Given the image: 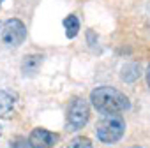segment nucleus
<instances>
[{"label": "nucleus", "mask_w": 150, "mask_h": 148, "mask_svg": "<svg viewBox=\"0 0 150 148\" xmlns=\"http://www.w3.org/2000/svg\"><path fill=\"white\" fill-rule=\"evenodd\" d=\"M90 102L97 111H101L104 115H118L131 108L127 95L113 87H99V88L92 90Z\"/></svg>", "instance_id": "nucleus-1"}, {"label": "nucleus", "mask_w": 150, "mask_h": 148, "mask_svg": "<svg viewBox=\"0 0 150 148\" xmlns=\"http://www.w3.org/2000/svg\"><path fill=\"white\" fill-rule=\"evenodd\" d=\"M124 132H125V122L120 115H104L96 127L97 137L106 144H113L118 139H122Z\"/></svg>", "instance_id": "nucleus-2"}, {"label": "nucleus", "mask_w": 150, "mask_h": 148, "mask_svg": "<svg viewBox=\"0 0 150 148\" xmlns=\"http://www.w3.org/2000/svg\"><path fill=\"white\" fill-rule=\"evenodd\" d=\"M27 39V27L21 20L11 18L2 25V42L9 49L20 48Z\"/></svg>", "instance_id": "nucleus-3"}, {"label": "nucleus", "mask_w": 150, "mask_h": 148, "mask_svg": "<svg viewBox=\"0 0 150 148\" xmlns=\"http://www.w3.org/2000/svg\"><path fill=\"white\" fill-rule=\"evenodd\" d=\"M90 118V106L85 99L74 97L69 109H67V129L69 130H80L87 125Z\"/></svg>", "instance_id": "nucleus-4"}, {"label": "nucleus", "mask_w": 150, "mask_h": 148, "mask_svg": "<svg viewBox=\"0 0 150 148\" xmlns=\"http://www.w3.org/2000/svg\"><path fill=\"white\" fill-rule=\"evenodd\" d=\"M58 134L57 132H50L46 129H34L28 136V144L30 148H51L57 141H58Z\"/></svg>", "instance_id": "nucleus-5"}, {"label": "nucleus", "mask_w": 150, "mask_h": 148, "mask_svg": "<svg viewBox=\"0 0 150 148\" xmlns=\"http://www.w3.org/2000/svg\"><path fill=\"white\" fill-rule=\"evenodd\" d=\"M14 102H16V97L11 92L0 90V118H11L13 116Z\"/></svg>", "instance_id": "nucleus-6"}, {"label": "nucleus", "mask_w": 150, "mask_h": 148, "mask_svg": "<svg viewBox=\"0 0 150 148\" xmlns=\"http://www.w3.org/2000/svg\"><path fill=\"white\" fill-rule=\"evenodd\" d=\"M42 63V55H27L21 62V72L25 76H34Z\"/></svg>", "instance_id": "nucleus-7"}, {"label": "nucleus", "mask_w": 150, "mask_h": 148, "mask_svg": "<svg viewBox=\"0 0 150 148\" xmlns=\"http://www.w3.org/2000/svg\"><path fill=\"white\" fill-rule=\"evenodd\" d=\"M64 27H65V35L69 39H74L80 32V20L74 16V14H69L65 20H64Z\"/></svg>", "instance_id": "nucleus-8"}, {"label": "nucleus", "mask_w": 150, "mask_h": 148, "mask_svg": "<svg viewBox=\"0 0 150 148\" xmlns=\"http://www.w3.org/2000/svg\"><path fill=\"white\" fill-rule=\"evenodd\" d=\"M139 78V65L138 63H127L122 69V80L124 81H134Z\"/></svg>", "instance_id": "nucleus-9"}, {"label": "nucleus", "mask_w": 150, "mask_h": 148, "mask_svg": "<svg viewBox=\"0 0 150 148\" xmlns=\"http://www.w3.org/2000/svg\"><path fill=\"white\" fill-rule=\"evenodd\" d=\"M65 148H92V141L85 136H78V137H74Z\"/></svg>", "instance_id": "nucleus-10"}, {"label": "nucleus", "mask_w": 150, "mask_h": 148, "mask_svg": "<svg viewBox=\"0 0 150 148\" xmlns=\"http://www.w3.org/2000/svg\"><path fill=\"white\" fill-rule=\"evenodd\" d=\"M145 76H146V83H148V88H150V65H148V69H146V74H145Z\"/></svg>", "instance_id": "nucleus-11"}, {"label": "nucleus", "mask_w": 150, "mask_h": 148, "mask_svg": "<svg viewBox=\"0 0 150 148\" xmlns=\"http://www.w3.org/2000/svg\"><path fill=\"white\" fill-rule=\"evenodd\" d=\"M0 136H2V127H0Z\"/></svg>", "instance_id": "nucleus-12"}, {"label": "nucleus", "mask_w": 150, "mask_h": 148, "mask_svg": "<svg viewBox=\"0 0 150 148\" xmlns=\"http://www.w3.org/2000/svg\"><path fill=\"white\" fill-rule=\"evenodd\" d=\"M2 2H4V0H0V6H2Z\"/></svg>", "instance_id": "nucleus-13"}, {"label": "nucleus", "mask_w": 150, "mask_h": 148, "mask_svg": "<svg viewBox=\"0 0 150 148\" xmlns=\"http://www.w3.org/2000/svg\"><path fill=\"white\" fill-rule=\"evenodd\" d=\"M132 148H139V146H132Z\"/></svg>", "instance_id": "nucleus-14"}]
</instances>
